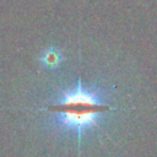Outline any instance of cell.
<instances>
[{
    "mask_svg": "<svg viewBox=\"0 0 157 157\" xmlns=\"http://www.w3.org/2000/svg\"><path fill=\"white\" fill-rule=\"evenodd\" d=\"M47 110L52 115L53 129L60 132H75L81 145L83 134L99 129L113 107L103 99L99 91L83 86L78 78L75 87L60 91Z\"/></svg>",
    "mask_w": 157,
    "mask_h": 157,
    "instance_id": "1",
    "label": "cell"
},
{
    "mask_svg": "<svg viewBox=\"0 0 157 157\" xmlns=\"http://www.w3.org/2000/svg\"><path fill=\"white\" fill-rule=\"evenodd\" d=\"M39 61L48 69H56L64 61V56L59 48L50 45L44 52H42V54L39 55Z\"/></svg>",
    "mask_w": 157,
    "mask_h": 157,
    "instance_id": "2",
    "label": "cell"
}]
</instances>
